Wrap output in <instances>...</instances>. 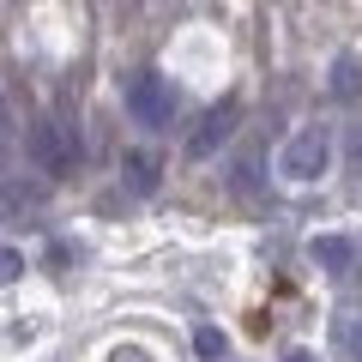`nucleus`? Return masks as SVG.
Returning a JSON list of instances; mask_svg holds the SVG:
<instances>
[{
  "label": "nucleus",
  "mask_w": 362,
  "mask_h": 362,
  "mask_svg": "<svg viewBox=\"0 0 362 362\" xmlns=\"http://www.w3.org/2000/svg\"><path fill=\"white\" fill-rule=\"evenodd\" d=\"M332 157H338V139L326 121H308V127H296L278 151H272V169H278V181H290V187H308V181L332 175Z\"/></svg>",
  "instance_id": "obj_1"
},
{
  "label": "nucleus",
  "mask_w": 362,
  "mask_h": 362,
  "mask_svg": "<svg viewBox=\"0 0 362 362\" xmlns=\"http://www.w3.org/2000/svg\"><path fill=\"white\" fill-rule=\"evenodd\" d=\"M30 163L42 169V181H61L66 169L78 163V133L66 127V121H54V115L30 121Z\"/></svg>",
  "instance_id": "obj_2"
},
{
  "label": "nucleus",
  "mask_w": 362,
  "mask_h": 362,
  "mask_svg": "<svg viewBox=\"0 0 362 362\" xmlns=\"http://www.w3.org/2000/svg\"><path fill=\"white\" fill-rule=\"evenodd\" d=\"M121 97H127V115L139 121V127H151V133L175 121V90L163 85V73H133Z\"/></svg>",
  "instance_id": "obj_3"
},
{
  "label": "nucleus",
  "mask_w": 362,
  "mask_h": 362,
  "mask_svg": "<svg viewBox=\"0 0 362 362\" xmlns=\"http://www.w3.org/2000/svg\"><path fill=\"white\" fill-rule=\"evenodd\" d=\"M235 115H242V109H235V97H223L218 109H206V115H199V127H194V139H187V157H211V151L235 133Z\"/></svg>",
  "instance_id": "obj_4"
},
{
  "label": "nucleus",
  "mask_w": 362,
  "mask_h": 362,
  "mask_svg": "<svg viewBox=\"0 0 362 362\" xmlns=\"http://www.w3.org/2000/svg\"><path fill=\"white\" fill-rule=\"evenodd\" d=\"M326 90H332V103H356V97H362V61H356V54H338V61H332Z\"/></svg>",
  "instance_id": "obj_5"
},
{
  "label": "nucleus",
  "mask_w": 362,
  "mask_h": 362,
  "mask_svg": "<svg viewBox=\"0 0 362 362\" xmlns=\"http://www.w3.org/2000/svg\"><path fill=\"white\" fill-rule=\"evenodd\" d=\"M308 254H314V266H326V272H350V259H356V242H350V235H314Z\"/></svg>",
  "instance_id": "obj_6"
},
{
  "label": "nucleus",
  "mask_w": 362,
  "mask_h": 362,
  "mask_svg": "<svg viewBox=\"0 0 362 362\" xmlns=\"http://www.w3.org/2000/svg\"><path fill=\"white\" fill-rule=\"evenodd\" d=\"M127 187H133V194H151V187H157V157H145V151L127 157Z\"/></svg>",
  "instance_id": "obj_7"
},
{
  "label": "nucleus",
  "mask_w": 362,
  "mask_h": 362,
  "mask_svg": "<svg viewBox=\"0 0 362 362\" xmlns=\"http://www.w3.org/2000/svg\"><path fill=\"white\" fill-rule=\"evenodd\" d=\"M194 350H199V356H206V362H218L223 350H230V338H223L218 326H199V332H194Z\"/></svg>",
  "instance_id": "obj_8"
},
{
  "label": "nucleus",
  "mask_w": 362,
  "mask_h": 362,
  "mask_svg": "<svg viewBox=\"0 0 362 362\" xmlns=\"http://www.w3.org/2000/svg\"><path fill=\"white\" fill-rule=\"evenodd\" d=\"M13 169V121H6V103H0V181Z\"/></svg>",
  "instance_id": "obj_9"
},
{
  "label": "nucleus",
  "mask_w": 362,
  "mask_h": 362,
  "mask_svg": "<svg viewBox=\"0 0 362 362\" xmlns=\"http://www.w3.org/2000/svg\"><path fill=\"white\" fill-rule=\"evenodd\" d=\"M18 272H25V254H13V247H0V284H13Z\"/></svg>",
  "instance_id": "obj_10"
},
{
  "label": "nucleus",
  "mask_w": 362,
  "mask_h": 362,
  "mask_svg": "<svg viewBox=\"0 0 362 362\" xmlns=\"http://www.w3.org/2000/svg\"><path fill=\"white\" fill-rule=\"evenodd\" d=\"M109 362H151V356H145L139 344H115V350H109Z\"/></svg>",
  "instance_id": "obj_11"
},
{
  "label": "nucleus",
  "mask_w": 362,
  "mask_h": 362,
  "mask_svg": "<svg viewBox=\"0 0 362 362\" xmlns=\"http://www.w3.org/2000/svg\"><path fill=\"white\" fill-rule=\"evenodd\" d=\"M284 362H314V356H308V350H296V356H284Z\"/></svg>",
  "instance_id": "obj_12"
},
{
  "label": "nucleus",
  "mask_w": 362,
  "mask_h": 362,
  "mask_svg": "<svg viewBox=\"0 0 362 362\" xmlns=\"http://www.w3.org/2000/svg\"><path fill=\"white\" fill-rule=\"evenodd\" d=\"M356 157H362V151H356ZM356 181H362V169H356Z\"/></svg>",
  "instance_id": "obj_13"
}]
</instances>
